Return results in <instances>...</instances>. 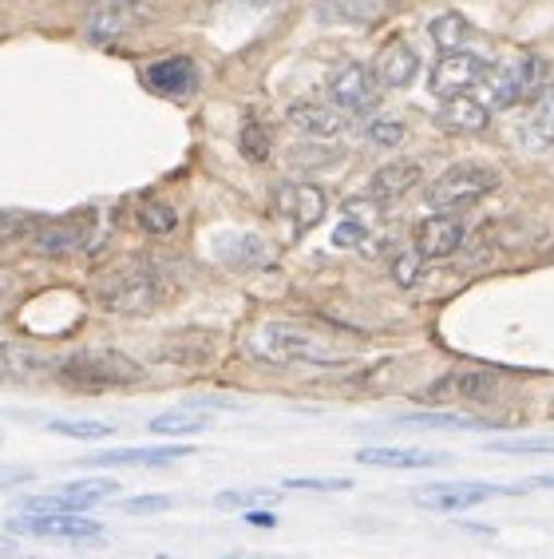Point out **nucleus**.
Listing matches in <instances>:
<instances>
[{"instance_id":"obj_23","label":"nucleus","mask_w":554,"mask_h":559,"mask_svg":"<svg viewBox=\"0 0 554 559\" xmlns=\"http://www.w3.org/2000/svg\"><path fill=\"white\" fill-rule=\"evenodd\" d=\"M522 140L531 143V147H551L554 143V84H546L534 96L531 111L522 119Z\"/></svg>"},{"instance_id":"obj_13","label":"nucleus","mask_w":554,"mask_h":559,"mask_svg":"<svg viewBox=\"0 0 554 559\" xmlns=\"http://www.w3.org/2000/svg\"><path fill=\"white\" fill-rule=\"evenodd\" d=\"M194 456V444H147V449H104L92 452L84 464H111V468H167Z\"/></svg>"},{"instance_id":"obj_21","label":"nucleus","mask_w":554,"mask_h":559,"mask_svg":"<svg viewBox=\"0 0 554 559\" xmlns=\"http://www.w3.org/2000/svg\"><path fill=\"white\" fill-rule=\"evenodd\" d=\"M448 456L444 452H432V449H361L357 452V464H369V468H436L444 464Z\"/></svg>"},{"instance_id":"obj_41","label":"nucleus","mask_w":554,"mask_h":559,"mask_svg":"<svg viewBox=\"0 0 554 559\" xmlns=\"http://www.w3.org/2000/svg\"><path fill=\"white\" fill-rule=\"evenodd\" d=\"M245 520H250V524H257V527H274L277 524L269 512H254V508H245Z\"/></svg>"},{"instance_id":"obj_9","label":"nucleus","mask_w":554,"mask_h":559,"mask_svg":"<svg viewBox=\"0 0 554 559\" xmlns=\"http://www.w3.org/2000/svg\"><path fill=\"white\" fill-rule=\"evenodd\" d=\"M381 75L369 64H345L333 72L329 80V99L341 111H373L381 104Z\"/></svg>"},{"instance_id":"obj_39","label":"nucleus","mask_w":554,"mask_h":559,"mask_svg":"<svg viewBox=\"0 0 554 559\" xmlns=\"http://www.w3.org/2000/svg\"><path fill=\"white\" fill-rule=\"evenodd\" d=\"M21 485H33V468H24V464H0V488H21Z\"/></svg>"},{"instance_id":"obj_38","label":"nucleus","mask_w":554,"mask_h":559,"mask_svg":"<svg viewBox=\"0 0 554 559\" xmlns=\"http://www.w3.org/2000/svg\"><path fill=\"white\" fill-rule=\"evenodd\" d=\"M167 508H174V496H135V500H123V512L128 516H150V512H167Z\"/></svg>"},{"instance_id":"obj_2","label":"nucleus","mask_w":554,"mask_h":559,"mask_svg":"<svg viewBox=\"0 0 554 559\" xmlns=\"http://www.w3.org/2000/svg\"><path fill=\"white\" fill-rule=\"evenodd\" d=\"M245 354L262 366H341L345 354L333 349L329 337L313 334L298 322H262L245 337Z\"/></svg>"},{"instance_id":"obj_17","label":"nucleus","mask_w":554,"mask_h":559,"mask_svg":"<svg viewBox=\"0 0 554 559\" xmlns=\"http://www.w3.org/2000/svg\"><path fill=\"white\" fill-rule=\"evenodd\" d=\"M289 123L310 140H337L345 131V111L337 104H293Z\"/></svg>"},{"instance_id":"obj_44","label":"nucleus","mask_w":554,"mask_h":559,"mask_svg":"<svg viewBox=\"0 0 554 559\" xmlns=\"http://www.w3.org/2000/svg\"><path fill=\"white\" fill-rule=\"evenodd\" d=\"M0 294H4V278H0Z\"/></svg>"},{"instance_id":"obj_6","label":"nucleus","mask_w":554,"mask_h":559,"mask_svg":"<svg viewBox=\"0 0 554 559\" xmlns=\"http://www.w3.org/2000/svg\"><path fill=\"white\" fill-rule=\"evenodd\" d=\"M522 485H487V480H451V485H424L412 492V504L427 512H463V508L487 504L491 496H522Z\"/></svg>"},{"instance_id":"obj_33","label":"nucleus","mask_w":554,"mask_h":559,"mask_svg":"<svg viewBox=\"0 0 554 559\" xmlns=\"http://www.w3.org/2000/svg\"><path fill=\"white\" fill-rule=\"evenodd\" d=\"M33 366H36V357L28 354V349H21V345H12V342H0V385L24 377Z\"/></svg>"},{"instance_id":"obj_20","label":"nucleus","mask_w":554,"mask_h":559,"mask_svg":"<svg viewBox=\"0 0 554 559\" xmlns=\"http://www.w3.org/2000/svg\"><path fill=\"white\" fill-rule=\"evenodd\" d=\"M143 16H147V12H143V4H138V0H119V4H107L96 21H92V40H99V44L123 40L131 28H138V24H143Z\"/></svg>"},{"instance_id":"obj_15","label":"nucleus","mask_w":554,"mask_h":559,"mask_svg":"<svg viewBox=\"0 0 554 559\" xmlns=\"http://www.w3.org/2000/svg\"><path fill=\"white\" fill-rule=\"evenodd\" d=\"M420 179H424V167L416 159H393L369 179V194H373L376 203H396V199H405L408 191H416Z\"/></svg>"},{"instance_id":"obj_30","label":"nucleus","mask_w":554,"mask_h":559,"mask_svg":"<svg viewBox=\"0 0 554 559\" xmlns=\"http://www.w3.org/2000/svg\"><path fill=\"white\" fill-rule=\"evenodd\" d=\"M135 223L147 230V235L162 238V235H171L174 226H179V215H174V206L167 203H155V199H147V203H138L135 211Z\"/></svg>"},{"instance_id":"obj_7","label":"nucleus","mask_w":554,"mask_h":559,"mask_svg":"<svg viewBox=\"0 0 554 559\" xmlns=\"http://www.w3.org/2000/svg\"><path fill=\"white\" fill-rule=\"evenodd\" d=\"M4 527H9L12 536L72 539V544H84V539L104 536V524H99V520L80 516V512H24V516L9 520Z\"/></svg>"},{"instance_id":"obj_35","label":"nucleus","mask_w":554,"mask_h":559,"mask_svg":"<svg viewBox=\"0 0 554 559\" xmlns=\"http://www.w3.org/2000/svg\"><path fill=\"white\" fill-rule=\"evenodd\" d=\"M286 488L293 492H349V476H289Z\"/></svg>"},{"instance_id":"obj_34","label":"nucleus","mask_w":554,"mask_h":559,"mask_svg":"<svg viewBox=\"0 0 554 559\" xmlns=\"http://www.w3.org/2000/svg\"><path fill=\"white\" fill-rule=\"evenodd\" d=\"M36 226H40L36 215H24V211H0V247L21 242L24 235H33Z\"/></svg>"},{"instance_id":"obj_43","label":"nucleus","mask_w":554,"mask_h":559,"mask_svg":"<svg viewBox=\"0 0 554 559\" xmlns=\"http://www.w3.org/2000/svg\"><path fill=\"white\" fill-rule=\"evenodd\" d=\"M12 548H16V544H12L9 536H0V551H12Z\"/></svg>"},{"instance_id":"obj_3","label":"nucleus","mask_w":554,"mask_h":559,"mask_svg":"<svg viewBox=\"0 0 554 559\" xmlns=\"http://www.w3.org/2000/svg\"><path fill=\"white\" fill-rule=\"evenodd\" d=\"M56 377L64 381L75 393H107V389H128L143 381V366L135 357L119 354V349H107V345H87V349H75L68 354L60 366H56Z\"/></svg>"},{"instance_id":"obj_31","label":"nucleus","mask_w":554,"mask_h":559,"mask_svg":"<svg viewBox=\"0 0 554 559\" xmlns=\"http://www.w3.org/2000/svg\"><path fill=\"white\" fill-rule=\"evenodd\" d=\"M400 425H416V429H487L483 420L463 417V413H405Z\"/></svg>"},{"instance_id":"obj_8","label":"nucleus","mask_w":554,"mask_h":559,"mask_svg":"<svg viewBox=\"0 0 554 559\" xmlns=\"http://www.w3.org/2000/svg\"><path fill=\"white\" fill-rule=\"evenodd\" d=\"M495 389H499V373L495 369H451V373L436 377L420 393V401H432V405H456V401L483 405V401L495 397Z\"/></svg>"},{"instance_id":"obj_37","label":"nucleus","mask_w":554,"mask_h":559,"mask_svg":"<svg viewBox=\"0 0 554 559\" xmlns=\"http://www.w3.org/2000/svg\"><path fill=\"white\" fill-rule=\"evenodd\" d=\"M491 452H511V456H531V452H554V437H527V441H491Z\"/></svg>"},{"instance_id":"obj_28","label":"nucleus","mask_w":554,"mask_h":559,"mask_svg":"<svg viewBox=\"0 0 554 559\" xmlns=\"http://www.w3.org/2000/svg\"><path fill=\"white\" fill-rule=\"evenodd\" d=\"M48 432H56V437H72V441H104V437H111V425L107 420H87V417H56L48 420Z\"/></svg>"},{"instance_id":"obj_29","label":"nucleus","mask_w":554,"mask_h":559,"mask_svg":"<svg viewBox=\"0 0 554 559\" xmlns=\"http://www.w3.org/2000/svg\"><path fill=\"white\" fill-rule=\"evenodd\" d=\"M238 147L250 163H266L269 151H274V140H269V128L262 119H245L242 131H238Z\"/></svg>"},{"instance_id":"obj_14","label":"nucleus","mask_w":554,"mask_h":559,"mask_svg":"<svg viewBox=\"0 0 554 559\" xmlns=\"http://www.w3.org/2000/svg\"><path fill=\"white\" fill-rule=\"evenodd\" d=\"M424 259H451L459 247H463V223H459L451 211H436L416 223V242H412Z\"/></svg>"},{"instance_id":"obj_12","label":"nucleus","mask_w":554,"mask_h":559,"mask_svg":"<svg viewBox=\"0 0 554 559\" xmlns=\"http://www.w3.org/2000/svg\"><path fill=\"white\" fill-rule=\"evenodd\" d=\"M277 211L289 218V230L301 238L325 218L329 199H325V191L317 183H286L277 191Z\"/></svg>"},{"instance_id":"obj_16","label":"nucleus","mask_w":554,"mask_h":559,"mask_svg":"<svg viewBox=\"0 0 554 559\" xmlns=\"http://www.w3.org/2000/svg\"><path fill=\"white\" fill-rule=\"evenodd\" d=\"M436 123L444 131H456V135H475L491 123V108L480 104V99H471L468 92H459V96L444 99V108L436 111Z\"/></svg>"},{"instance_id":"obj_19","label":"nucleus","mask_w":554,"mask_h":559,"mask_svg":"<svg viewBox=\"0 0 554 559\" xmlns=\"http://www.w3.org/2000/svg\"><path fill=\"white\" fill-rule=\"evenodd\" d=\"M420 72V56L408 40H388L376 56V75L384 87H408Z\"/></svg>"},{"instance_id":"obj_32","label":"nucleus","mask_w":554,"mask_h":559,"mask_svg":"<svg viewBox=\"0 0 554 559\" xmlns=\"http://www.w3.org/2000/svg\"><path fill=\"white\" fill-rule=\"evenodd\" d=\"M369 242H376V235H373V226L361 223V218L345 215V223H337V230H333V247H341V250H364V254H373Z\"/></svg>"},{"instance_id":"obj_25","label":"nucleus","mask_w":554,"mask_h":559,"mask_svg":"<svg viewBox=\"0 0 554 559\" xmlns=\"http://www.w3.org/2000/svg\"><path fill=\"white\" fill-rule=\"evenodd\" d=\"M424 254L416 247H393L388 250V274H393L396 286H405V290H412V286H420V278H424Z\"/></svg>"},{"instance_id":"obj_42","label":"nucleus","mask_w":554,"mask_h":559,"mask_svg":"<svg viewBox=\"0 0 554 559\" xmlns=\"http://www.w3.org/2000/svg\"><path fill=\"white\" fill-rule=\"evenodd\" d=\"M527 492H531V488H554V473H546V476H531V480H527Z\"/></svg>"},{"instance_id":"obj_40","label":"nucleus","mask_w":554,"mask_h":559,"mask_svg":"<svg viewBox=\"0 0 554 559\" xmlns=\"http://www.w3.org/2000/svg\"><path fill=\"white\" fill-rule=\"evenodd\" d=\"M257 500H269V492H222L214 504L218 508H254Z\"/></svg>"},{"instance_id":"obj_1","label":"nucleus","mask_w":554,"mask_h":559,"mask_svg":"<svg viewBox=\"0 0 554 559\" xmlns=\"http://www.w3.org/2000/svg\"><path fill=\"white\" fill-rule=\"evenodd\" d=\"M174 298V278L155 259H128L96 282V301L119 318H147Z\"/></svg>"},{"instance_id":"obj_10","label":"nucleus","mask_w":554,"mask_h":559,"mask_svg":"<svg viewBox=\"0 0 554 559\" xmlns=\"http://www.w3.org/2000/svg\"><path fill=\"white\" fill-rule=\"evenodd\" d=\"M483 72H487V56L456 48V52H444L436 60L427 87H432V96L448 99V96H459V92H471V87L483 80Z\"/></svg>"},{"instance_id":"obj_5","label":"nucleus","mask_w":554,"mask_h":559,"mask_svg":"<svg viewBox=\"0 0 554 559\" xmlns=\"http://www.w3.org/2000/svg\"><path fill=\"white\" fill-rule=\"evenodd\" d=\"M495 187H499L495 167L463 159V163H451L448 171L427 187V203L436 206V211H468V206H475L483 194H491Z\"/></svg>"},{"instance_id":"obj_26","label":"nucleus","mask_w":554,"mask_h":559,"mask_svg":"<svg viewBox=\"0 0 554 559\" xmlns=\"http://www.w3.org/2000/svg\"><path fill=\"white\" fill-rule=\"evenodd\" d=\"M218 254L226 262H238V266H257V262H269L266 242L257 235H238V238H218Z\"/></svg>"},{"instance_id":"obj_27","label":"nucleus","mask_w":554,"mask_h":559,"mask_svg":"<svg viewBox=\"0 0 554 559\" xmlns=\"http://www.w3.org/2000/svg\"><path fill=\"white\" fill-rule=\"evenodd\" d=\"M427 33H432V40H436L444 52H456V48H463V44L471 40V24L463 12H444V16L432 21Z\"/></svg>"},{"instance_id":"obj_22","label":"nucleus","mask_w":554,"mask_h":559,"mask_svg":"<svg viewBox=\"0 0 554 559\" xmlns=\"http://www.w3.org/2000/svg\"><path fill=\"white\" fill-rule=\"evenodd\" d=\"M206 425H210V409L194 405V401L150 417V432H159V437H191V432H203Z\"/></svg>"},{"instance_id":"obj_36","label":"nucleus","mask_w":554,"mask_h":559,"mask_svg":"<svg viewBox=\"0 0 554 559\" xmlns=\"http://www.w3.org/2000/svg\"><path fill=\"white\" fill-rule=\"evenodd\" d=\"M364 135H369V143H373V147H400V143H405V123H400V119L381 116V119H373V123L364 128Z\"/></svg>"},{"instance_id":"obj_11","label":"nucleus","mask_w":554,"mask_h":559,"mask_svg":"<svg viewBox=\"0 0 554 559\" xmlns=\"http://www.w3.org/2000/svg\"><path fill=\"white\" fill-rule=\"evenodd\" d=\"M92 238H96V211H75L60 223H44L36 235V250L44 259H68L75 250L92 247Z\"/></svg>"},{"instance_id":"obj_4","label":"nucleus","mask_w":554,"mask_h":559,"mask_svg":"<svg viewBox=\"0 0 554 559\" xmlns=\"http://www.w3.org/2000/svg\"><path fill=\"white\" fill-rule=\"evenodd\" d=\"M483 92H487V108L491 111H507L522 99H534L551 84V68H546L543 56H531V52H519V56H507L499 64H487L483 72Z\"/></svg>"},{"instance_id":"obj_18","label":"nucleus","mask_w":554,"mask_h":559,"mask_svg":"<svg viewBox=\"0 0 554 559\" xmlns=\"http://www.w3.org/2000/svg\"><path fill=\"white\" fill-rule=\"evenodd\" d=\"M143 80H147V87L159 92V96H186V92H194V84H198V68H194V60H186V56H171V60L150 64L147 72H143Z\"/></svg>"},{"instance_id":"obj_24","label":"nucleus","mask_w":554,"mask_h":559,"mask_svg":"<svg viewBox=\"0 0 554 559\" xmlns=\"http://www.w3.org/2000/svg\"><path fill=\"white\" fill-rule=\"evenodd\" d=\"M384 12V0H317L325 24H373Z\"/></svg>"}]
</instances>
